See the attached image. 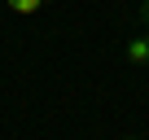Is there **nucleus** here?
Instances as JSON below:
<instances>
[{"label": "nucleus", "mask_w": 149, "mask_h": 140, "mask_svg": "<svg viewBox=\"0 0 149 140\" xmlns=\"http://www.w3.org/2000/svg\"><path fill=\"white\" fill-rule=\"evenodd\" d=\"M127 61H132V66H149V35L127 40Z\"/></svg>", "instance_id": "f257e3e1"}, {"label": "nucleus", "mask_w": 149, "mask_h": 140, "mask_svg": "<svg viewBox=\"0 0 149 140\" xmlns=\"http://www.w3.org/2000/svg\"><path fill=\"white\" fill-rule=\"evenodd\" d=\"M5 5H9L13 13H35V9L44 5V0H5Z\"/></svg>", "instance_id": "f03ea898"}, {"label": "nucleus", "mask_w": 149, "mask_h": 140, "mask_svg": "<svg viewBox=\"0 0 149 140\" xmlns=\"http://www.w3.org/2000/svg\"><path fill=\"white\" fill-rule=\"evenodd\" d=\"M140 18H145V22H149V5H140Z\"/></svg>", "instance_id": "7ed1b4c3"}, {"label": "nucleus", "mask_w": 149, "mask_h": 140, "mask_svg": "<svg viewBox=\"0 0 149 140\" xmlns=\"http://www.w3.org/2000/svg\"><path fill=\"white\" fill-rule=\"evenodd\" d=\"M127 140H136V136H127Z\"/></svg>", "instance_id": "20e7f679"}]
</instances>
